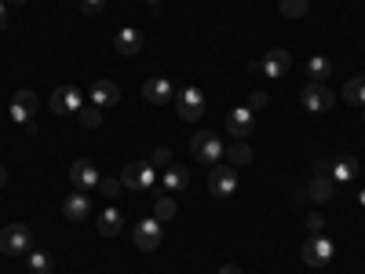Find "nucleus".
<instances>
[{
	"label": "nucleus",
	"instance_id": "nucleus-19",
	"mask_svg": "<svg viewBox=\"0 0 365 274\" xmlns=\"http://www.w3.org/2000/svg\"><path fill=\"white\" fill-rule=\"evenodd\" d=\"M113 48H117L120 55H139V51H143V34H139L135 26H125V29L113 37Z\"/></svg>",
	"mask_w": 365,
	"mask_h": 274
},
{
	"label": "nucleus",
	"instance_id": "nucleus-28",
	"mask_svg": "<svg viewBox=\"0 0 365 274\" xmlns=\"http://www.w3.org/2000/svg\"><path fill=\"white\" fill-rule=\"evenodd\" d=\"M77 117H81L84 128H99V125H103V110H99V106H81Z\"/></svg>",
	"mask_w": 365,
	"mask_h": 274
},
{
	"label": "nucleus",
	"instance_id": "nucleus-2",
	"mask_svg": "<svg viewBox=\"0 0 365 274\" xmlns=\"http://www.w3.org/2000/svg\"><path fill=\"white\" fill-rule=\"evenodd\" d=\"M11 121L15 125H22L26 132H37V91H29V88H22V91H15V99H11Z\"/></svg>",
	"mask_w": 365,
	"mask_h": 274
},
{
	"label": "nucleus",
	"instance_id": "nucleus-35",
	"mask_svg": "<svg viewBox=\"0 0 365 274\" xmlns=\"http://www.w3.org/2000/svg\"><path fill=\"white\" fill-rule=\"evenodd\" d=\"M220 274H245V270H241L237 263H223V267H220Z\"/></svg>",
	"mask_w": 365,
	"mask_h": 274
},
{
	"label": "nucleus",
	"instance_id": "nucleus-37",
	"mask_svg": "<svg viewBox=\"0 0 365 274\" xmlns=\"http://www.w3.org/2000/svg\"><path fill=\"white\" fill-rule=\"evenodd\" d=\"M4 4H26V0H4Z\"/></svg>",
	"mask_w": 365,
	"mask_h": 274
},
{
	"label": "nucleus",
	"instance_id": "nucleus-11",
	"mask_svg": "<svg viewBox=\"0 0 365 274\" xmlns=\"http://www.w3.org/2000/svg\"><path fill=\"white\" fill-rule=\"evenodd\" d=\"M256 110L252 106H234L230 113H227V132H230V139H249L252 136V128H256V117H252Z\"/></svg>",
	"mask_w": 365,
	"mask_h": 274
},
{
	"label": "nucleus",
	"instance_id": "nucleus-30",
	"mask_svg": "<svg viewBox=\"0 0 365 274\" xmlns=\"http://www.w3.org/2000/svg\"><path fill=\"white\" fill-rule=\"evenodd\" d=\"M81 11H84L88 19H99V15L106 11V0H81Z\"/></svg>",
	"mask_w": 365,
	"mask_h": 274
},
{
	"label": "nucleus",
	"instance_id": "nucleus-33",
	"mask_svg": "<svg viewBox=\"0 0 365 274\" xmlns=\"http://www.w3.org/2000/svg\"><path fill=\"white\" fill-rule=\"evenodd\" d=\"M249 106H252V110L267 106V91H252V96H249Z\"/></svg>",
	"mask_w": 365,
	"mask_h": 274
},
{
	"label": "nucleus",
	"instance_id": "nucleus-29",
	"mask_svg": "<svg viewBox=\"0 0 365 274\" xmlns=\"http://www.w3.org/2000/svg\"><path fill=\"white\" fill-rule=\"evenodd\" d=\"M99 194H103V198H117V194H120V176L99 179Z\"/></svg>",
	"mask_w": 365,
	"mask_h": 274
},
{
	"label": "nucleus",
	"instance_id": "nucleus-24",
	"mask_svg": "<svg viewBox=\"0 0 365 274\" xmlns=\"http://www.w3.org/2000/svg\"><path fill=\"white\" fill-rule=\"evenodd\" d=\"M26 267H29V274H51V270H55V263H51V256H48L44 249H37V253L29 249V253H26Z\"/></svg>",
	"mask_w": 365,
	"mask_h": 274
},
{
	"label": "nucleus",
	"instance_id": "nucleus-9",
	"mask_svg": "<svg viewBox=\"0 0 365 274\" xmlns=\"http://www.w3.org/2000/svg\"><path fill=\"white\" fill-rule=\"evenodd\" d=\"M81 106H84V91L77 84H63V88L51 91V110L55 113H81Z\"/></svg>",
	"mask_w": 365,
	"mask_h": 274
},
{
	"label": "nucleus",
	"instance_id": "nucleus-25",
	"mask_svg": "<svg viewBox=\"0 0 365 274\" xmlns=\"http://www.w3.org/2000/svg\"><path fill=\"white\" fill-rule=\"evenodd\" d=\"M154 220H161V223L175 220V198L172 194H158L154 198Z\"/></svg>",
	"mask_w": 365,
	"mask_h": 274
},
{
	"label": "nucleus",
	"instance_id": "nucleus-38",
	"mask_svg": "<svg viewBox=\"0 0 365 274\" xmlns=\"http://www.w3.org/2000/svg\"><path fill=\"white\" fill-rule=\"evenodd\" d=\"M358 201H361V205H365V191H361V194H358Z\"/></svg>",
	"mask_w": 365,
	"mask_h": 274
},
{
	"label": "nucleus",
	"instance_id": "nucleus-21",
	"mask_svg": "<svg viewBox=\"0 0 365 274\" xmlns=\"http://www.w3.org/2000/svg\"><path fill=\"white\" fill-rule=\"evenodd\" d=\"M96 227H99V234L103 238H113V234H120V227H125V212H120V208H103L99 212V220H96Z\"/></svg>",
	"mask_w": 365,
	"mask_h": 274
},
{
	"label": "nucleus",
	"instance_id": "nucleus-34",
	"mask_svg": "<svg viewBox=\"0 0 365 274\" xmlns=\"http://www.w3.org/2000/svg\"><path fill=\"white\" fill-rule=\"evenodd\" d=\"M4 29H8V4L0 0V34H4Z\"/></svg>",
	"mask_w": 365,
	"mask_h": 274
},
{
	"label": "nucleus",
	"instance_id": "nucleus-12",
	"mask_svg": "<svg viewBox=\"0 0 365 274\" xmlns=\"http://www.w3.org/2000/svg\"><path fill=\"white\" fill-rule=\"evenodd\" d=\"M332 253H336V249H332V241L325 234L303 241V263H307V267H325L332 260Z\"/></svg>",
	"mask_w": 365,
	"mask_h": 274
},
{
	"label": "nucleus",
	"instance_id": "nucleus-10",
	"mask_svg": "<svg viewBox=\"0 0 365 274\" xmlns=\"http://www.w3.org/2000/svg\"><path fill=\"white\" fill-rule=\"evenodd\" d=\"M99 168H96V161H88V158H81V161H73L70 165V183H73V191H96L99 187Z\"/></svg>",
	"mask_w": 365,
	"mask_h": 274
},
{
	"label": "nucleus",
	"instance_id": "nucleus-39",
	"mask_svg": "<svg viewBox=\"0 0 365 274\" xmlns=\"http://www.w3.org/2000/svg\"><path fill=\"white\" fill-rule=\"evenodd\" d=\"M146 4H161V0H146Z\"/></svg>",
	"mask_w": 365,
	"mask_h": 274
},
{
	"label": "nucleus",
	"instance_id": "nucleus-5",
	"mask_svg": "<svg viewBox=\"0 0 365 274\" xmlns=\"http://www.w3.org/2000/svg\"><path fill=\"white\" fill-rule=\"evenodd\" d=\"M208 191L212 198H234L237 194V168H230L227 161L208 168Z\"/></svg>",
	"mask_w": 365,
	"mask_h": 274
},
{
	"label": "nucleus",
	"instance_id": "nucleus-18",
	"mask_svg": "<svg viewBox=\"0 0 365 274\" xmlns=\"http://www.w3.org/2000/svg\"><path fill=\"white\" fill-rule=\"evenodd\" d=\"M358 168H361V165H358V158L344 154V158H336V161H329V168H325V172H329V179H332V183H351V179L358 176Z\"/></svg>",
	"mask_w": 365,
	"mask_h": 274
},
{
	"label": "nucleus",
	"instance_id": "nucleus-32",
	"mask_svg": "<svg viewBox=\"0 0 365 274\" xmlns=\"http://www.w3.org/2000/svg\"><path fill=\"white\" fill-rule=\"evenodd\" d=\"M150 165H154V168H168V165H172V154H168L165 146H158V150H154V158H150Z\"/></svg>",
	"mask_w": 365,
	"mask_h": 274
},
{
	"label": "nucleus",
	"instance_id": "nucleus-27",
	"mask_svg": "<svg viewBox=\"0 0 365 274\" xmlns=\"http://www.w3.org/2000/svg\"><path fill=\"white\" fill-rule=\"evenodd\" d=\"M311 8V0H282V15L285 19H303Z\"/></svg>",
	"mask_w": 365,
	"mask_h": 274
},
{
	"label": "nucleus",
	"instance_id": "nucleus-4",
	"mask_svg": "<svg viewBox=\"0 0 365 274\" xmlns=\"http://www.w3.org/2000/svg\"><path fill=\"white\" fill-rule=\"evenodd\" d=\"M154 165L150 161H132L125 165V172H120V187L125 191H135V194H146V191H154Z\"/></svg>",
	"mask_w": 365,
	"mask_h": 274
},
{
	"label": "nucleus",
	"instance_id": "nucleus-16",
	"mask_svg": "<svg viewBox=\"0 0 365 274\" xmlns=\"http://www.w3.org/2000/svg\"><path fill=\"white\" fill-rule=\"evenodd\" d=\"M88 96H91V106H99V110H110L120 103V88L113 81H96L88 88Z\"/></svg>",
	"mask_w": 365,
	"mask_h": 274
},
{
	"label": "nucleus",
	"instance_id": "nucleus-17",
	"mask_svg": "<svg viewBox=\"0 0 365 274\" xmlns=\"http://www.w3.org/2000/svg\"><path fill=\"white\" fill-rule=\"evenodd\" d=\"M63 216H66L70 223H84V220L91 216V198H88L84 191H73V194L63 201Z\"/></svg>",
	"mask_w": 365,
	"mask_h": 274
},
{
	"label": "nucleus",
	"instance_id": "nucleus-1",
	"mask_svg": "<svg viewBox=\"0 0 365 274\" xmlns=\"http://www.w3.org/2000/svg\"><path fill=\"white\" fill-rule=\"evenodd\" d=\"M29 249H34V234H29L26 223L0 227V253H4V256H26Z\"/></svg>",
	"mask_w": 365,
	"mask_h": 274
},
{
	"label": "nucleus",
	"instance_id": "nucleus-26",
	"mask_svg": "<svg viewBox=\"0 0 365 274\" xmlns=\"http://www.w3.org/2000/svg\"><path fill=\"white\" fill-rule=\"evenodd\" d=\"M344 99H347L351 106H365V77H351V81L344 84Z\"/></svg>",
	"mask_w": 365,
	"mask_h": 274
},
{
	"label": "nucleus",
	"instance_id": "nucleus-6",
	"mask_svg": "<svg viewBox=\"0 0 365 274\" xmlns=\"http://www.w3.org/2000/svg\"><path fill=\"white\" fill-rule=\"evenodd\" d=\"M175 110H179V117L182 121H201L205 117V110H208V103H205V91L197 88V84H187L175 96Z\"/></svg>",
	"mask_w": 365,
	"mask_h": 274
},
{
	"label": "nucleus",
	"instance_id": "nucleus-8",
	"mask_svg": "<svg viewBox=\"0 0 365 274\" xmlns=\"http://www.w3.org/2000/svg\"><path fill=\"white\" fill-rule=\"evenodd\" d=\"M161 238H165L161 220H139L135 230H132V241H135V249H139V253H154V249L161 245Z\"/></svg>",
	"mask_w": 365,
	"mask_h": 274
},
{
	"label": "nucleus",
	"instance_id": "nucleus-20",
	"mask_svg": "<svg viewBox=\"0 0 365 274\" xmlns=\"http://www.w3.org/2000/svg\"><path fill=\"white\" fill-rule=\"evenodd\" d=\"M223 158H227L230 168H245V165H252V146L245 139H234V143H227Z\"/></svg>",
	"mask_w": 365,
	"mask_h": 274
},
{
	"label": "nucleus",
	"instance_id": "nucleus-14",
	"mask_svg": "<svg viewBox=\"0 0 365 274\" xmlns=\"http://www.w3.org/2000/svg\"><path fill=\"white\" fill-rule=\"evenodd\" d=\"M332 191H336V183L329 179V172H318L307 187H299L296 198H307V201H314V205H325V201L332 198Z\"/></svg>",
	"mask_w": 365,
	"mask_h": 274
},
{
	"label": "nucleus",
	"instance_id": "nucleus-36",
	"mask_svg": "<svg viewBox=\"0 0 365 274\" xmlns=\"http://www.w3.org/2000/svg\"><path fill=\"white\" fill-rule=\"evenodd\" d=\"M4 183H8V168H0V187H4Z\"/></svg>",
	"mask_w": 365,
	"mask_h": 274
},
{
	"label": "nucleus",
	"instance_id": "nucleus-7",
	"mask_svg": "<svg viewBox=\"0 0 365 274\" xmlns=\"http://www.w3.org/2000/svg\"><path fill=\"white\" fill-rule=\"evenodd\" d=\"M299 99H303V110H311V113H325V110H332V103H336V96L329 91V84H318V81L303 84Z\"/></svg>",
	"mask_w": 365,
	"mask_h": 274
},
{
	"label": "nucleus",
	"instance_id": "nucleus-22",
	"mask_svg": "<svg viewBox=\"0 0 365 274\" xmlns=\"http://www.w3.org/2000/svg\"><path fill=\"white\" fill-rule=\"evenodd\" d=\"M190 183V172L182 168V165H168L165 168V194H175V191H182Z\"/></svg>",
	"mask_w": 365,
	"mask_h": 274
},
{
	"label": "nucleus",
	"instance_id": "nucleus-15",
	"mask_svg": "<svg viewBox=\"0 0 365 274\" xmlns=\"http://www.w3.org/2000/svg\"><path fill=\"white\" fill-rule=\"evenodd\" d=\"M143 99H146V103H154V106L172 103V99H175L172 81H165V77H150V81H143Z\"/></svg>",
	"mask_w": 365,
	"mask_h": 274
},
{
	"label": "nucleus",
	"instance_id": "nucleus-13",
	"mask_svg": "<svg viewBox=\"0 0 365 274\" xmlns=\"http://www.w3.org/2000/svg\"><path fill=\"white\" fill-rule=\"evenodd\" d=\"M289 70H292V55H289L285 48H270V51L263 55V63H259V73H267L270 81L285 77Z\"/></svg>",
	"mask_w": 365,
	"mask_h": 274
},
{
	"label": "nucleus",
	"instance_id": "nucleus-23",
	"mask_svg": "<svg viewBox=\"0 0 365 274\" xmlns=\"http://www.w3.org/2000/svg\"><path fill=\"white\" fill-rule=\"evenodd\" d=\"M329 73H332V63H329L325 55H311V59H307V81L325 84V81H329Z\"/></svg>",
	"mask_w": 365,
	"mask_h": 274
},
{
	"label": "nucleus",
	"instance_id": "nucleus-40",
	"mask_svg": "<svg viewBox=\"0 0 365 274\" xmlns=\"http://www.w3.org/2000/svg\"><path fill=\"white\" fill-rule=\"evenodd\" d=\"M361 110H365V106H361ZM361 121H365V113H361Z\"/></svg>",
	"mask_w": 365,
	"mask_h": 274
},
{
	"label": "nucleus",
	"instance_id": "nucleus-3",
	"mask_svg": "<svg viewBox=\"0 0 365 274\" xmlns=\"http://www.w3.org/2000/svg\"><path fill=\"white\" fill-rule=\"evenodd\" d=\"M223 150H227V143H223L220 136H212V132H197V136L190 139L194 161H201V165H208V168L223 161Z\"/></svg>",
	"mask_w": 365,
	"mask_h": 274
},
{
	"label": "nucleus",
	"instance_id": "nucleus-31",
	"mask_svg": "<svg viewBox=\"0 0 365 274\" xmlns=\"http://www.w3.org/2000/svg\"><path fill=\"white\" fill-rule=\"evenodd\" d=\"M318 234H325V220L318 216V212H311L307 216V238H318Z\"/></svg>",
	"mask_w": 365,
	"mask_h": 274
}]
</instances>
